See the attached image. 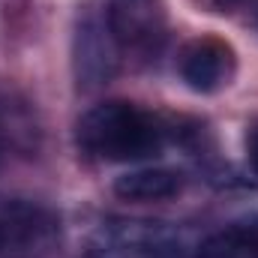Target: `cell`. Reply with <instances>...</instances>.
I'll return each instance as SVG.
<instances>
[{
    "label": "cell",
    "mask_w": 258,
    "mask_h": 258,
    "mask_svg": "<svg viewBox=\"0 0 258 258\" xmlns=\"http://www.w3.org/2000/svg\"><path fill=\"white\" fill-rule=\"evenodd\" d=\"M0 249H3V231H0Z\"/></svg>",
    "instance_id": "obj_10"
},
{
    "label": "cell",
    "mask_w": 258,
    "mask_h": 258,
    "mask_svg": "<svg viewBox=\"0 0 258 258\" xmlns=\"http://www.w3.org/2000/svg\"><path fill=\"white\" fill-rule=\"evenodd\" d=\"M105 18L120 51L150 54L159 48L165 36L159 0H108Z\"/></svg>",
    "instance_id": "obj_3"
},
{
    "label": "cell",
    "mask_w": 258,
    "mask_h": 258,
    "mask_svg": "<svg viewBox=\"0 0 258 258\" xmlns=\"http://www.w3.org/2000/svg\"><path fill=\"white\" fill-rule=\"evenodd\" d=\"M183 237L153 219H105L87 240V258H183Z\"/></svg>",
    "instance_id": "obj_2"
},
{
    "label": "cell",
    "mask_w": 258,
    "mask_h": 258,
    "mask_svg": "<svg viewBox=\"0 0 258 258\" xmlns=\"http://www.w3.org/2000/svg\"><path fill=\"white\" fill-rule=\"evenodd\" d=\"M78 144L105 162H132L162 147V129L150 111L126 99L93 105L78 123Z\"/></svg>",
    "instance_id": "obj_1"
},
{
    "label": "cell",
    "mask_w": 258,
    "mask_h": 258,
    "mask_svg": "<svg viewBox=\"0 0 258 258\" xmlns=\"http://www.w3.org/2000/svg\"><path fill=\"white\" fill-rule=\"evenodd\" d=\"M114 192L126 201H162L180 192V174L171 168H135L114 180Z\"/></svg>",
    "instance_id": "obj_6"
},
{
    "label": "cell",
    "mask_w": 258,
    "mask_h": 258,
    "mask_svg": "<svg viewBox=\"0 0 258 258\" xmlns=\"http://www.w3.org/2000/svg\"><path fill=\"white\" fill-rule=\"evenodd\" d=\"M117 39L108 27L105 15H84L78 36H75V63H78V78H84V84H99L105 81L114 63H117Z\"/></svg>",
    "instance_id": "obj_4"
},
{
    "label": "cell",
    "mask_w": 258,
    "mask_h": 258,
    "mask_svg": "<svg viewBox=\"0 0 258 258\" xmlns=\"http://www.w3.org/2000/svg\"><path fill=\"white\" fill-rule=\"evenodd\" d=\"M231 51L216 39H198L180 54V75L198 93H213L228 81Z\"/></svg>",
    "instance_id": "obj_5"
},
{
    "label": "cell",
    "mask_w": 258,
    "mask_h": 258,
    "mask_svg": "<svg viewBox=\"0 0 258 258\" xmlns=\"http://www.w3.org/2000/svg\"><path fill=\"white\" fill-rule=\"evenodd\" d=\"M216 3H219V6H234L237 0H216Z\"/></svg>",
    "instance_id": "obj_9"
},
{
    "label": "cell",
    "mask_w": 258,
    "mask_h": 258,
    "mask_svg": "<svg viewBox=\"0 0 258 258\" xmlns=\"http://www.w3.org/2000/svg\"><path fill=\"white\" fill-rule=\"evenodd\" d=\"M246 162H249V168L258 174V126L246 135Z\"/></svg>",
    "instance_id": "obj_8"
},
{
    "label": "cell",
    "mask_w": 258,
    "mask_h": 258,
    "mask_svg": "<svg viewBox=\"0 0 258 258\" xmlns=\"http://www.w3.org/2000/svg\"><path fill=\"white\" fill-rule=\"evenodd\" d=\"M198 258H258V237L249 225H234L207 237L198 249Z\"/></svg>",
    "instance_id": "obj_7"
}]
</instances>
